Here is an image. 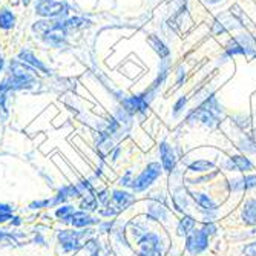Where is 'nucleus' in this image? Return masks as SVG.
Here are the masks:
<instances>
[{"instance_id": "13", "label": "nucleus", "mask_w": 256, "mask_h": 256, "mask_svg": "<svg viewBox=\"0 0 256 256\" xmlns=\"http://www.w3.org/2000/svg\"><path fill=\"white\" fill-rule=\"evenodd\" d=\"M195 226H196V221H195V218L194 216H190V215H184L181 220H180V222H178V235H181V236H188L190 232L195 228Z\"/></svg>"}, {"instance_id": "5", "label": "nucleus", "mask_w": 256, "mask_h": 256, "mask_svg": "<svg viewBox=\"0 0 256 256\" xmlns=\"http://www.w3.org/2000/svg\"><path fill=\"white\" fill-rule=\"evenodd\" d=\"M160 156H161V168L166 172L172 174L176 168V156L174 149L168 143H161L160 146Z\"/></svg>"}, {"instance_id": "3", "label": "nucleus", "mask_w": 256, "mask_h": 256, "mask_svg": "<svg viewBox=\"0 0 256 256\" xmlns=\"http://www.w3.org/2000/svg\"><path fill=\"white\" fill-rule=\"evenodd\" d=\"M69 11V6L66 2H43L36 5V14L42 16L43 18H60L64 17Z\"/></svg>"}, {"instance_id": "4", "label": "nucleus", "mask_w": 256, "mask_h": 256, "mask_svg": "<svg viewBox=\"0 0 256 256\" xmlns=\"http://www.w3.org/2000/svg\"><path fill=\"white\" fill-rule=\"evenodd\" d=\"M18 60L23 62L25 64H28V66H31V68H34L36 71H38V72H43V74H46V76H50V74H51V69H50V68H46V64H44L42 60H38V58L34 56V52L30 51V50H22V51L18 52Z\"/></svg>"}, {"instance_id": "22", "label": "nucleus", "mask_w": 256, "mask_h": 256, "mask_svg": "<svg viewBox=\"0 0 256 256\" xmlns=\"http://www.w3.org/2000/svg\"><path fill=\"white\" fill-rule=\"evenodd\" d=\"M31 2H32V0H22V4L25 5V6H28V5H30Z\"/></svg>"}, {"instance_id": "14", "label": "nucleus", "mask_w": 256, "mask_h": 256, "mask_svg": "<svg viewBox=\"0 0 256 256\" xmlns=\"http://www.w3.org/2000/svg\"><path fill=\"white\" fill-rule=\"evenodd\" d=\"M16 26V16L12 11H10L8 8H2L0 10V28L10 31Z\"/></svg>"}, {"instance_id": "16", "label": "nucleus", "mask_w": 256, "mask_h": 256, "mask_svg": "<svg viewBox=\"0 0 256 256\" xmlns=\"http://www.w3.org/2000/svg\"><path fill=\"white\" fill-rule=\"evenodd\" d=\"M112 200L117 202V206L122 207V208H124L130 202H134V196L130 194H128V192H115L114 196H112Z\"/></svg>"}, {"instance_id": "19", "label": "nucleus", "mask_w": 256, "mask_h": 256, "mask_svg": "<svg viewBox=\"0 0 256 256\" xmlns=\"http://www.w3.org/2000/svg\"><path fill=\"white\" fill-rule=\"evenodd\" d=\"M204 234L210 238V236H214V235H216V232H218V227L214 224V222H204L202 224V228H201Z\"/></svg>"}, {"instance_id": "8", "label": "nucleus", "mask_w": 256, "mask_h": 256, "mask_svg": "<svg viewBox=\"0 0 256 256\" xmlns=\"http://www.w3.org/2000/svg\"><path fill=\"white\" fill-rule=\"evenodd\" d=\"M90 20L84 18V17H69V18H64L62 20L60 23V28L68 34L71 31H78V30H83L86 26H90Z\"/></svg>"}, {"instance_id": "6", "label": "nucleus", "mask_w": 256, "mask_h": 256, "mask_svg": "<svg viewBox=\"0 0 256 256\" xmlns=\"http://www.w3.org/2000/svg\"><path fill=\"white\" fill-rule=\"evenodd\" d=\"M62 20L58 18H42V20H37L36 23H32V32L38 37H43L48 32L57 30L60 26Z\"/></svg>"}, {"instance_id": "10", "label": "nucleus", "mask_w": 256, "mask_h": 256, "mask_svg": "<svg viewBox=\"0 0 256 256\" xmlns=\"http://www.w3.org/2000/svg\"><path fill=\"white\" fill-rule=\"evenodd\" d=\"M190 195L195 200V202L201 207L202 212H216L218 206H216V202L210 196H208V195L201 194V192H192Z\"/></svg>"}, {"instance_id": "2", "label": "nucleus", "mask_w": 256, "mask_h": 256, "mask_svg": "<svg viewBox=\"0 0 256 256\" xmlns=\"http://www.w3.org/2000/svg\"><path fill=\"white\" fill-rule=\"evenodd\" d=\"M208 248V236L201 228H194L190 234L186 236V250L192 256H198Z\"/></svg>"}, {"instance_id": "1", "label": "nucleus", "mask_w": 256, "mask_h": 256, "mask_svg": "<svg viewBox=\"0 0 256 256\" xmlns=\"http://www.w3.org/2000/svg\"><path fill=\"white\" fill-rule=\"evenodd\" d=\"M161 172H162V168L160 162H150V164L132 181V184H130L132 189L135 192L146 190L149 186H152L161 176Z\"/></svg>"}, {"instance_id": "18", "label": "nucleus", "mask_w": 256, "mask_h": 256, "mask_svg": "<svg viewBox=\"0 0 256 256\" xmlns=\"http://www.w3.org/2000/svg\"><path fill=\"white\" fill-rule=\"evenodd\" d=\"M216 175H218V170H214L212 174H208V175H202V176H198V178L189 180V182H190V184H202V182H208L210 180H214Z\"/></svg>"}, {"instance_id": "21", "label": "nucleus", "mask_w": 256, "mask_h": 256, "mask_svg": "<svg viewBox=\"0 0 256 256\" xmlns=\"http://www.w3.org/2000/svg\"><path fill=\"white\" fill-rule=\"evenodd\" d=\"M230 189L234 192H241L244 190V184H242V178H235L230 181Z\"/></svg>"}, {"instance_id": "23", "label": "nucleus", "mask_w": 256, "mask_h": 256, "mask_svg": "<svg viewBox=\"0 0 256 256\" xmlns=\"http://www.w3.org/2000/svg\"><path fill=\"white\" fill-rule=\"evenodd\" d=\"M38 4H43V2H51V0H37Z\"/></svg>"}, {"instance_id": "9", "label": "nucleus", "mask_w": 256, "mask_h": 256, "mask_svg": "<svg viewBox=\"0 0 256 256\" xmlns=\"http://www.w3.org/2000/svg\"><path fill=\"white\" fill-rule=\"evenodd\" d=\"M241 220L246 226L256 227V200L246 201L241 212Z\"/></svg>"}, {"instance_id": "12", "label": "nucleus", "mask_w": 256, "mask_h": 256, "mask_svg": "<svg viewBox=\"0 0 256 256\" xmlns=\"http://www.w3.org/2000/svg\"><path fill=\"white\" fill-rule=\"evenodd\" d=\"M228 160L232 161V164L235 166V169L240 170V172L248 174V172L253 170V162L247 156H244V155H232Z\"/></svg>"}, {"instance_id": "11", "label": "nucleus", "mask_w": 256, "mask_h": 256, "mask_svg": "<svg viewBox=\"0 0 256 256\" xmlns=\"http://www.w3.org/2000/svg\"><path fill=\"white\" fill-rule=\"evenodd\" d=\"M188 169L194 174H202V172H214L215 162L208 160H195L188 164Z\"/></svg>"}, {"instance_id": "15", "label": "nucleus", "mask_w": 256, "mask_h": 256, "mask_svg": "<svg viewBox=\"0 0 256 256\" xmlns=\"http://www.w3.org/2000/svg\"><path fill=\"white\" fill-rule=\"evenodd\" d=\"M168 208L162 204H152L149 207V216L152 220H168Z\"/></svg>"}, {"instance_id": "24", "label": "nucleus", "mask_w": 256, "mask_h": 256, "mask_svg": "<svg viewBox=\"0 0 256 256\" xmlns=\"http://www.w3.org/2000/svg\"><path fill=\"white\" fill-rule=\"evenodd\" d=\"M252 234H256V228H254V230H253V232H252Z\"/></svg>"}, {"instance_id": "7", "label": "nucleus", "mask_w": 256, "mask_h": 256, "mask_svg": "<svg viewBox=\"0 0 256 256\" xmlns=\"http://www.w3.org/2000/svg\"><path fill=\"white\" fill-rule=\"evenodd\" d=\"M66 36H68V34L58 26L57 30H54V31L48 32L46 36H43L42 40H43L46 44H48V46H52V48H64V46L68 44Z\"/></svg>"}, {"instance_id": "17", "label": "nucleus", "mask_w": 256, "mask_h": 256, "mask_svg": "<svg viewBox=\"0 0 256 256\" xmlns=\"http://www.w3.org/2000/svg\"><path fill=\"white\" fill-rule=\"evenodd\" d=\"M242 184H244V190H250L256 188V175L254 174H247L242 178Z\"/></svg>"}, {"instance_id": "20", "label": "nucleus", "mask_w": 256, "mask_h": 256, "mask_svg": "<svg viewBox=\"0 0 256 256\" xmlns=\"http://www.w3.org/2000/svg\"><path fill=\"white\" fill-rule=\"evenodd\" d=\"M242 254L244 256H256V241L246 244L242 247Z\"/></svg>"}]
</instances>
